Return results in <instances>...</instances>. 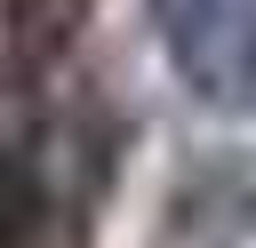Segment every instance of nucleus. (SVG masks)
Here are the masks:
<instances>
[{
  "instance_id": "3",
  "label": "nucleus",
  "mask_w": 256,
  "mask_h": 248,
  "mask_svg": "<svg viewBox=\"0 0 256 248\" xmlns=\"http://www.w3.org/2000/svg\"><path fill=\"white\" fill-rule=\"evenodd\" d=\"M40 216H48V192H40V168L24 144H0V248H32L40 240Z\"/></svg>"
},
{
  "instance_id": "1",
  "label": "nucleus",
  "mask_w": 256,
  "mask_h": 248,
  "mask_svg": "<svg viewBox=\"0 0 256 248\" xmlns=\"http://www.w3.org/2000/svg\"><path fill=\"white\" fill-rule=\"evenodd\" d=\"M160 48L216 112H256V0H152Z\"/></svg>"
},
{
  "instance_id": "2",
  "label": "nucleus",
  "mask_w": 256,
  "mask_h": 248,
  "mask_svg": "<svg viewBox=\"0 0 256 248\" xmlns=\"http://www.w3.org/2000/svg\"><path fill=\"white\" fill-rule=\"evenodd\" d=\"M80 16H88V0H8V64L48 72L80 40Z\"/></svg>"
}]
</instances>
